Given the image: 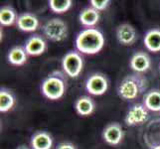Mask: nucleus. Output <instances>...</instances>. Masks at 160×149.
Here are the masks:
<instances>
[{
    "label": "nucleus",
    "mask_w": 160,
    "mask_h": 149,
    "mask_svg": "<svg viewBox=\"0 0 160 149\" xmlns=\"http://www.w3.org/2000/svg\"><path fill=\"white\" fill-rule=\"evenodd\" d=\"M16 149H30V148L27 145H25V144H22V145H19Z\"/></svg>",
    "instance_id": "b1692460"
},
{
    "label": "nucleus",
    "mask_w": 160,
    "mask_h": 149,
    "mask_svg": "<svg viewBox=\"0 0 160 149\" xmlns=\"http://www.w3.org/2000/svg\"><path fill=\"white\" fill-rule=\"evenodd\" d=\"M144 46L152 53L160 52V29L154 28L148 30L144 36Z\"/></svg>",
    "instance_id": "6ab92c4d"
},
{
    "label": "nucleus",
    "mask_w": 160,
    "mask_h": 149,
    "mask_svg": "<svg viewBox=\"0 0 160 149\" xmlns=\"http://www.w3.org/2000/svg\"><path fill=\"white\" fill-rule=\"evenodd\" d=\"M110 4L109 0H91V5L92 8H95L98 11L106 10Z\"/></svg>",
    "instance_id": "4be33fe9"
},
{
    "label": "nucleus",
    "mask_w": 160,
    "mask_h": 149,
    "mask_svg": "<svg viewBox=\"0 0 160 149\" xmlns=\"http://www.w3.org/2000/svg\"><path fill=\"white\" fill-rule=\"evenodd\" d=\"M16 103V97L12 90L6 87L0 89V112L5 113L12 109Z\"/></svg>",
    "instance_id": "f3484780"
},
{
    "label": "nucleus",
    "mask_w": 160,
    "mask_h": 149,
    "mask_svg": "<svg viewBox=\"0 0 160 149\" xmlns=\"http://www.w3.org/2000/svg\"><path fill=\"white\" fill-rule=\"evenodd\" d=\"M151 149H160V143H159V144H156V145L152 146Z\"/></svg>",
    "instance_id": "393cba45"
},
{
    "label": "nucleus",
    "mask_w": 160,
    "mask_h": 149,
    "mask_svg": "<svg viewBox=\"0 0 160 149\" xmlns=\"http://www.w3.org/2000/svg\"><path fill=\"white\" fill-rule=\"evenodd\" d=\"M104 42L106 39L103 33L96 27L82 30L75 40L77 50L81 54L86 55H95L101 52L104 46Z\"/></svg>",
    "instance_id": "f03ea898"
},
{
    "label": "nucleus",
    "mask_w": 160,
    "mask_h": 149,
    "mask_svg": "<svg viewBox=\"0 0 160 149\" xmlns=\"http://www.w3.org/2000/svg\"><path fill=\"white\" fill-rule=\"evenodd\" d=\"M159 71H160V65H159Z\"/></svg>",
    "instance_id": "a878e982"
},
{
    "label": "nucleus",
    "mask_w": 160,
    "mask_h": 149,
    "mask_svg": "<svg viewBox=\"0 0 160 149\" xmlns=\"http://www.w3.org/2000/svg\"><path fill=\"white\" fill-rule=\"evenodd\" d=\"M56 149H77V147L72 142L65 141V142H61L60 144L56 147Z\"/></svg>",
    "instance_id": "5701e85b"
},
{
    "label": "nucleus",
    "mask_w": 160,
    "mask_h": 149,
    "mask_svg": "<svg viewBox=\"0 0 160 149\" xmlns=\"http://www.w3.org/2000/svg\"><path fill=\"white\" fill-rule=\"evenodd\" d=\"M74 107L76 112L81 117H89L96 109V102L89 96H82L76 99Z\"/></svg>",
    "instance_id": "4468645a"
},
{
    "label": "nucleus",
    "mask_w": 160,
    "mask_h": 149,
    "mask_svg": "<svg viewBox=\"0 0 160 149\" xmlns=\"http://www.w3.org/2000/svg\"><path fill=\"white\" fill-rule=\"evenodd\" d=\"M115 35H117L118 41L124 46L133 45L138 38L135 28L129 23H122L118 25L115 31Z\"/></svg>",
    "instance_id": "9d476101"
},
{
    "label": "nucleus",
    "mask_w": 160,
    "mask_h": 149,
    "mask_svg": "<svg viewBox=\"0 0 160 149\" xmlns=\"http://www.w3.org/2000/svg\"><path fill=\"white\" fill-rule=\"evenodd\" d=\"M44 37L52 42H62L68 37L69 29L66 22L60 18L47 20L41 27Z\"/></svg>",
    "instance_id": "20e7f679"
},
{
    "label": "nucleus",
    "mask_w": 160,
    "mask_h": 149,
    "mask_svg": "<svg viewBox=\"0 0 160 149\" xmlns=\"http://www.w3.org/2000/svg\"><path fill=\"white\" fill-rule=\"evenodd\" d=\"M84 64L85 61L82 55L76 50L66 53L62 59L63 72L70 78H78L84 69Z\"/></svg>",
    "instance_id": "39448f33"
},
{
    "label": "nucleus",
    "mask_w": 160,
    "mask_h": 149,
    "mask_svg": "<svg viewBox=\"0 0 160 149\" xmlns=\"http://www.w3.org/2000/svg\"><path fill=\"white\" fill-rule=\"evenodd\" d=\"M28 56L24 46H14L9 50L7 54V61L10 65L15 67H21L27 63Z\"/></svg>",
    "instance_id": "2eb2a0df"
},
{
    "label": "nucleus",
    "mask_w": 160,
    "mask_h": 149,
    "mask_svg": "<svg viewBox=\"0 0 160 149\" xmlns=\"http://www.w3.org/2000/svg\"><path fill=\"white\" fill-rule=\"evenodd\" d=\"M48 3L51 11L56 14L67 12L73 5L72 0H50V1H48Z\"/></svg>",
    "instance_id": "412c9836"
},
{
    "label": "nucleus",
    "mask_w": 160,
    "mask_h": 149,
    "mask_svg": "<svg viewBox=\"0 0 160 149\" xmlns=\"http://www.w3.org/2000/svg\"><path fill=\"white\" fill-rule=\"evenodd\" d=\"M16 26L20 31L23 32H35L40 26L38 17L31 12H24L18 15Z\"/></svg>",
    "instance_id": "f8f14e48"
},
{
    "label": "nucleus",
    "mask_w": 160,
    "mask_h": 149,
    "mask_svg": "<svg viewBox=\"0 0 160 149\" xmlns=\"http://www.w3.org/2000/svg\"><path fill=\"white\" fill-rule=\"evenodd\" d=\"M142 103L149 112H160V90L152 89L143 96Z\"/></svg>",
    "instance_id": "a211bd4d"
},
{
    "label": "nucleus",
    "mask_w": 160,
    "mask_h": 149,
    "mask_svg": "<svg viewBox=\"0 0 160 149\" xmlns=\"http://www.w3.org/2000/svg\"><path fill=\"white\" fill-rule=\"evenodd\" d=\"M41 92L50 101H58L63 97L68 89L67 75L62 71H53L41 82Z\"/></svg>",
    "instance_id": "7ed1b4c3"
},
{
    "label": "nucleus",
    "mask_w": 160,
    "mask_h": 149,
    "mask_svg": "<svg viewBox=\"0 0 160 149\" xmlns=\"http://www.w3.org/2000/svg\"><path fill=\"white\" fill-rule=\"evenodd\" d=\"M124 131L118 122H110L102 130V139L108 145L117 146L123 140Z\"/></svg>",
    "instance_id": "6e6552de"
},
{
    "label": "nucleus",
    "mask_w": 160,
    "mask_h": 149,
    "mask_svg": "<svg viewBox=\"0 0 160 149\" xmlns=\"http://www.w3.org/2000/svg\"><path fill=\"white\" fill-rule=\"evenodd\" d=\"M149 119V110L142 102H136L128 107L124 121L128 126H138Z\"/></svg>",
    "instance_id": "423d86ee"
},
{
    "label": "nucleus",
    "mask_w": 160,
    "mask_h": 149,
    "mask_svg": "<svg viewBox=\"0 0 160 149\" xmlns=\"http://www.w3.org/2000/svg\"><path fill=\"white\" fill-rule=\"evenodd\" d=\"M100 11L96 10L95 8L86 7L81 11L79 15L80 23L85 26L86 28H93L100 21Z\"/></svg>",
    "instance_id": "dca6fc26"
},
{
    "label": "nucleus",
    "mask_w": 160,
    "mask_h": 149,
    "mask_svg": "<svg viewBox=\"0 0 160 149\" xmlns=\"http://www.w3.org/2000/svg\"><path fill=\"white\" fill-rule=\"evenodd\" d=\"M148 81L142 74L134 73L125 76L118 87V97L125 102H133L147 92Z\"/></svg>",
    "instance_id": "f257e3e1"
},
{
    "label": "nucleus",
    "mask_w": 160,
    "mask_h": 149,
    "mask_svg": "<svg viewBox=\"0 0 160 149\" xmlns=\"http://www.w3.org/2000/svg\"><path fill=\"white\" fill-rule=\"evenodd\" d=\"M18 15L16 10L11 5H4L0 8V24L5 27H9L16 24Z\"/></svg>",
    "instance_id": "aec40b11"
},
{
    "label": "nucleus",
    "mask_w": 160,
    "mask_h": 149,
    "mask_svg": "<svg viewBox=\"0 0 160 149\" xmlns=\"http://www.w3.org/2000/svg\"><path fill=\"white\" fill-rule=\"evenodd\" d=\"M129 67L135 73L142 74L151 67V59L149 55L143 51H138L132 55L129 60Z\"/></svg>",
    "instance_id": "9b49d317"
},
{
    "label": "nucleus",
    "mask_w": 160,
    "mask_h": 149,
    "mask_svg": "<svg viewBox=\"0 0 160 149\" xmlns=\"http://www.w3.org/2000/svg\"><path fill=\"white\" fill-rule=\"evenodd\" d=\"M85 89L92 96H102L108 90V80L102 73H93L86 80Z\"/></svg>",
    "instance_id": "0eeeda50"
},
{
    "label": "nucleus",
    "mask_w": 160,
    "mask_h": 149,
    "mask_svg": "<svg viewBox=\"0 0 160 149\" xmlns=\"http://www.w3.org/2000/svg\"><path fill=\"white\" fill-rule=\"evenodd\" d=\"M24 48L29 56L36 57L45 53L48 48V45L45 38L43 36L39 34H33L26 40L24 44Z\"/></svg>",
    "instance_id": "1a4fd4ad"
},
{
    "label": "nucleus",
    "mask_w": 160,
    "mask_h": 149,
    "mask_svg": "<svg viewBox=\"0 0 160 149\" xmlns=\"http://www.w3.org/2000/svg\"><path fill=\"white\" fill-rule=\"evenodd\" d=\"M31 149H51L53 146V137L45 130H38L31 136Z\"/></svg>",
    "instance_id": "ddd939ff"
}]
</instances>
